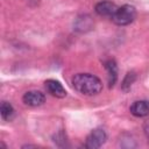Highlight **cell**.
I'll return each mask as SVG.
<instances>
[{"mask_svg": "<svg viewBox=\"0 0 149 149\" xmlns=\"http://www.w3.org/2000/svg\"><path fill=\"white\" fill-rule=\"evenodd\" d=\"M0 113H1V118L6 121H9L13 115H14V108L13 106L7 102V101H2L1 102V108H0Z\"/></svg>", "mask_w": 149, "mask_h": 149, "instance_id": "obj_9", "label": "cell"}, {"mask_svg": "<svg viewBox=\"0 0 149 149\" xmlns=\"http://www.w3.org/2000/svg\"><path fill=\"white\" fill-rule=\"evenodd\" d=\"M105 69L108 73V85L109 87L114 86L116 79H118V66L114 59H108L105 62Z\"/></svg>", "mask_w": 149, "mask_h": 149, "instance_id": "obj_8", "label": "cell"}, {"mask_svg": "<svg viewBox=\"0 0 149 149\" xmlns=\"http://www.w3.org/2000/svg\"><path fill=\"white\" fill-rule=\"evenodd\" d=\"M45 88L51 95H54L56 98L66 97V91H65V88L63 87V85L58 80H55V79L45 80Z\"/></svg>", "mask_w": 149, "mask_h": 149, "instance_id": "obj_7", "label": "cell"}, {"mask_svg": "<svg viewBox=\"0 0 149 149\" xmlns=\"http://www.w3.org/2000/svg\"><path fill=\"white\" fill-rule=\"evenodd\" d=\"M135 78H136V74H135V72H128L127 74H126V77H125V79H123V81H122V90L123 91H127L130 86H132V84L134 83V80H135Z\"/></svg>", "mask_w": 149, "mask_h": 149, "instance_id": "obj_10", "label": "cell"}, {"mask_svg": "<svg viewBox=\"0 0 149 149\" xmlns=\"http://www.w3.org/2000/svg\"><path fill=\"white\" fill-rule=\"evenodd\" d=\"M22 100L26 105L31 106V107H37L44 104L45 101V95L40 92V91H28L23 94Z\"/></svg>", "mask_w": 149, "mask_h": 149, "instance_id": "obj_4", "label": "cell"}, {"mask_svg": "<svg viewBox=\"0 0 149 149\" xmlns=\"http://www.w3.org/2000/svg\"><path fill=\"white\" fill-rule=\"evenodd\" d=\"M107 140V134L102 128H95L93 129L86 137L85 141V148L87 149H97L100 148Z\"/></svg>", "mask_w": 149, "mask_h": 149, "instance_id": "obj_3", "label": "cell"}, {"mask_svg": "<svg viewBox=\"0 0 149 149\" xmlns=\"http://www.w3.org/2000/svg\"><path fill=\"white\" fill-rule=\"evenodd\" d=\"M136 17V9L130 5H123L118 7L115 14L112 16V21L118 26L130 24Z\"/></svg>", "mask_w": 149, "mask_h": 149, "instance_id": "obj_2", "label": "cell"}, {"mask_svg": "<svg viewBox=\"0 0 149 149\" xmlns=\"http://www.w3.org/2000/svg\"><path fill=\"white\" fill-rule=\"evenodd\" d=\"M94 9H95V13L98 15H100V16H107V17H111L112 19V16L115 14L118 7H116V5L114 2L108 1V0H104V1L98 2L95 5Z\"/></svg>", "mask_w": 149, "mask_h": 149, "instance_id": "obj_5", "label": "cell"}, {"mask_svg": "<svg viewBox=\"0 0 149 149\" xmlns=\"http://www.w3.org/2000/svg\"><path fill=\"white\" fill-rule=\"evenodd\" d=\"M71 83L74 90L84 95H97L102 90L101 80L91 73H77L72 77Z\"/></svg>", "mask_w": 149, "mask_h": 149, "instance_id": "obj_1", "label": "cell"}, {"mask_svg": "<svg viewBox=\"0 0 149 149\" xmlns=\"http://www.w3.org/2000/svg\"><path fill=\"white\" fill-rule=\"evenodd\" d=\"M130 113L137 118H144L149 115V101L148 100H137L134 101L129 108Z\"/></svg>", "mask_w": 149, "mask_h": 149, "instance_id": "obj_6", "label": "cell"}, {"mask_svg": "<svg viewBox=\"0 0 149 149\" xmlns=\"http://www.w3.org/2000/svg\"><path fill=\"white\" fill-rule=\"evenodd\" d=\"M143 132H144V135L147 136V139L149 140V121H146L144 125H143Z\"/></svg>", "mask_w": 149, "mask_h": 149, "instance_id": "obj_11", "label": "cell"}]
</instances>
